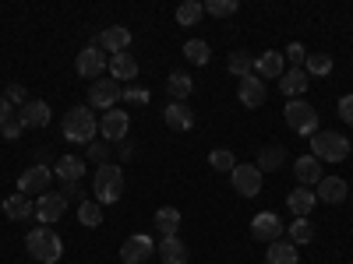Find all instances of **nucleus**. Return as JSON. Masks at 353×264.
<instances>
[{
  "mask_svg": "<svg viewBox=\"0 0 353 264\" xmlns=\"http://www.w3.org/2000/svg\"><path fill=\"white\" fill-rule=\"evenodd\" d=\"M25 247H28V254H32L39 264H57V261H61V254H64V240L57 236L50 226H36L25 236Z\"/></svg>",
  "mask_w": 353,
  "mask_h": 264,
  "instance_id": "1",
  "label": "nucleus"
},
{
  "mask_svg": "<svg viewBox=\"0 0 353 264\" xmlns=\"http://www.w3.org/2000/svg\"><path fill=\"white\" fill-rule=\"evenodd\" d=\"M99 131V120L92 116V106H71L64 116V138L74 144H92Z\"/></svg>",
  "mask_w": 353,
  "mask_h": 264,
  "instance_id": "2",
  "label": "nucleus"
},
{
  "mask_svg": "<svg viewBox=\"0 0 353 264\" xmlns=\"http://www.w3.org/2000/svg\"><path fill=\"white\" fill-rule=\"evenodd\" d=\"M92 194H96L99 204L121 201V194H124V169H121V166H113V162L99 166L96 176H92Z\"/></svg>",
  "mask_w": 353,
  "mask_h": 264,
  "instance_id": "3",
  "label": "nucleus"
},
{
  "mask_svg": "<svg viewBox=\"0 0 353 264\" xmlns=\"http://www.w3.org/2000/svg\"><path fill=\"white\" fill-rule=\"evenodd\" d=\"M311 155L318 162H343L350 155V138H343L336 131H318L311 138Z\"/></svg>",
  "mask_w": 353,
  "mask_h": 264,
  "instance_id": "4",
  "label": "nucleus"
},
{
  "mask_svg": "<svg viewBox=\"0 0 353 264\" xmlns=\"http://www.w3.org/2000/svg\"><path fill=\"white\" fill-rule=\"evenodd\" d=\"M283 116H286L290 131L307 134V138H314V134H318V109H314L311 102H304V99H290V102H286V109H283Z\"/></svg>",
  "mask_w": 353,
  "mask_h": 264,
  "instance_id": "5",
  "label": "nucleus"
},
{
  "mask_svg": "<svg viewBox=\"0 0 353 264\" xmlns=\"http://www.w3.org/2000/svg\"><path fill=\"white\" fill-rule=\"evenodd\" d=\"M233 180V190H237L241 197H258L261 194V169L254 162H237V169L230 173Z\"/></svg>",
  "mask_w": 353,
  "mask_h": 264,
  "instance_id": "6",
  "label": "nucleus"
},
{
  "mask_svg": "<svg viewBox=\"0 0 353 264\" xmlns=\"http://www.w3.org/2000/svg\"><path fill=\"white\" fill-rule=\"evenodd\" d=\"M121 81H113V78H99L88 85V106H96V109H113L117 102H121Z\"/></svg>",
  "mask_w": 353,
  "mask_h": 264,
  "instance_id": "7",
  "label": "nucleus"
},
{
  "mask_svg": "<svg viewBox=\"0 0 353 264\" xmlns=\"http://www.w3.org/2000/svg\"><path fill=\"white\" fill-rule=\"evenodd\" d=\"M283 232H286V226H283V219H279L276 212H258V215L251 219V236L261 240V243L283 240Z\"/></svg>",
  "mask_w": 353,
  "mask_h": 264,
  "instance_id": "8",
  "label": "nucleus"
},
{
  "mask_svg": "<svg viewBox=\"0 0 353 264\" xmlns=\"http://www.w3.org/2000/svg\"><path fill=\"white\" fill-rule=\"evenodd\" d=\"M88 46H99L106 56H117V53H128L131 50V28L124 25H113V28H103L99 39H92Z\"/></svg>",
  "mask_w": 353,
  "mask_h": 264,
  "instance_id": "9",
  "label": "nucleus"
},
{
  "mask_svg": "<svg viewBox=\"0 0 353 264\" xmlns=\"http://www.w3.org/2000/svg\"><path fill=\"white\" fill-rule=\"evenodd\" d=\"M74 67H78V74H81V78H88V81H99V74L110 67V56H106L99 46H85V50L78 53Z\"/></svg>",
  "mask_w": 353,
  "mask_h": 264,
  "instance_id": "10",
  "label": "nucleus"
},
{
  "mask_svg": "<svg viewBox=\"0 0 353 264\" xmlns=\"http://www.w3.org/2000/svg\"><path fill=\"white\" fill-rule=\"evenodd\" d=\"M128 131H131V116L124 113V109H106V116L99 120V134L110 141V144H121L124 138H128Z\"/></svg>",
  "mask_w": 353,
  "mask_h": 264,
  "instance_id": "11",
  "label": "nucleus"
},
{
  "mask_svg": "<svg viewBox=\"0 0 353 264\" xmlns=\"http://www.w3.org/2000/svg\"><path fill=\"white\" fill-rule=\"evenodd\" d=\"M64 212H68V197H64L61 190H46V194L36 201V219H39L43 226L61 222V219H64Z\"/></svg>",
  "mask_w": 353,
  "mask_h": 264,
  "instance_id": "12",
  "label": "nucleus"
},
{
  "mask_svg": "<svg viewBox=\"0 0 353 264\" xmlns=\"http://www.w3.org/2000/svg\"><path fill=\"white\" fill-rule=\"evenodd\" d=\"M50 180H53V169H46V166H32V169H25L21 176H18V194H25V197H32V194H46V187H50Z\"/></svg>",
  "mask_w": 353,
  "mask_h": 264,
  "instance_id": "13",
  "label": "nucleus"
},
{
  "mask_svg": "<svg viewBox=\"0 0 353 264\" xmlns=\"http://www.w3.org/2000/svg\"><path fill=\"white\" fill-rule=\"evenodd\" d=\"M149 254H156V243L145 236V232H134V236H128L124 247H121L124 264H141V261H149Z\"/></svg>",
  "mask_w": 353,
  "mask_h": 264,
  "instance_id": "14",
  "label": "nucleus"
},
{
  "mask_svg": "<svg viewBox=\"0 0 353 264\" xmlns=\"http://www.w3.org/2000/svg\"><path fill=\"white\" fill-rule=\"evenodd\" d=\"M14 116H18V124H21V127H46V124H50V102H43V99H28Z\"/></svg>",
  "mask_w": 353,
  "mask_h": 264,
  "instance_id": "15",
  "label": "nucleus"
},
{
  "mask_svg": "<svg viewBox=\"0 0 353 264\" xmlns=\"http://www.w3.org/2000/svg\"><path fill=\"white\" fill-rule=\"evenodd\" d=\"M318 201H325V204H343L350 197V187L343 176H321V184H318Z\"/></svg>",
  "mask_w": 353,
  "mask_h": 264,
  "instance_id": "16",
  "label": "nucleus"
},
{
  "mask_svg": "<svg viewBox=\"0 0 353 264\" xmlns=\"http://www.w3.org/2000/svg\"><path fill=\"white\" fill-rule=\"evenodd\" d=\"M307 81H311V78H307V71H304V67H290V71L279 78V92H283L286 99H301V96L307 92V88H311Z\"/></svg>",
  "mask_w": 353,
  "mask_h": 264,
  "instance_id": "17",
  "label": "nucleus"
},
{
  "mask_svg": "<svg viewBox=\"0 0 353 264\" xmlns=\"http://www.w3.org/2000/svg\"><path fill=\"white\" fill-rule=\"evenodd\" d=\"M163 120H166L170 131H191L194 127V109L188 102H170L163 109Z\"/></svg>",
  "mask_w": 353,
  "mask_h": 264,
  "instance_id": "18",
  "label": "nucleus"
},
{
  "mask_svg": "<svg viewBox=\"0 0 353 264\" xmlns=\"http://www.w3.org/2000/svg\"><path fill=\"white\" fill-rule=\"evenodd\" d=\"M254 74L265 81V78H283L286 74V60H283V53L276 50H265L261 56H254Z\"/></svg>",
  "mask_w": 353,
  "mask_h": 264,
  "instance_id": "19",
  "label": "nucleus"
},
{
  "mask_svg": "<svg viewBox=\"0 0 353 264\" xmlns=\"http://www.w3.org/2000/svg\"><path fill=\"white\" fill-rule=\"evenodd\" d=\"M4 215L14 219V222H32L36 219V204H32V197H25V194H11V197H4Z\"/></svg>",
  "mask_w": 353,
  "mask_h": 264,
  "instance_id": "20",
  "label": "nucleus"
},
{
  "mask_svg": "<svg viewBox=\"0 0 353 264\" xmlns=\"http://www.w3.org/2000/svg\"><path fill=\"white\" fill-rule=\"evenodd\" d=\"M53 176H61L64 184H81V176H85V159L78 155H61L53 166Z\"/></svg>",
  "mask_w": 353,
  "mask_h": 264,
  "instance_id": "21",
  "label": "nucleus"
},
{
  "mask_svg": "<svg viewBox=\"0 0 353 264\" xmlns=\"http://www.w3.org/2000/svg\"><path fill=\"white\" fill-rule=\"evenodd\" d=\"M293 176L301 180V187H318L321 184V162L314 159V155H301L297 162H293Z\"/></svg>",
  "mask_w": 353,
  "mask_h": 264,
  "instance_id": "22",
  "label": "nucleus"
},
{
  "mask_svg": "<svg viewBox=\"0 0 353 264\" xmlns=\"http://www.w3.org/2000/svg\"><path fill=\"white\" fill-rule=\"evenodd\" d=\"M286 204H290V212L297 215V219H307L311 212H314V204H318V197L307 190V187H293L290 194H286Z\"/></svg>",
  "mask_w": 353,
  "mask_h": 264,
  "instance_id": "23",
  "label": "nucleus"
},
{
  "mask_svg": "<svg viewBox=\"0 0 353 264\" xmlns=\"http://www.w3.org/2000/svg\"><path fill=\"white\" fill-rule=\"evenodd\" d=\"M237 92H241V102H244L248 109H258V106L265 102V85H261L258 74H248V78L237 85Z\"/></svg>",
  "mask_w": 353,
  "mask_h": 264,
  "instance_id": "24",
  "label": "nucleus"
},
{
  "mask_svg": "<svg viewBox=\"0 0 353 264\" xmlns=\"http://www.w3.org/2000/svg\"><path fill=\"white\" fill-rule=\"evenodd\" d=\"M163 264H188V247L181 236H163V243L156 247Z\"/></svg>",
  "mask_w": 353,
  "mask_h": 264,
  "instance_id": "25",
  "label": "nucleus"
},
{
  "mask_svg": "<svg viewBox=\"0 0 353 264\" xmlns=\"http://www.w3.org/2000/svg\"><path fill=\"white\" fill-rule=\"evenodd\" d=\"M110 71H113V81H134L138 78V60L131 53H117V56H110Z\"/></svg>",
  "mask_w": 353,
  "mask_h": 264,
  "instance_id": "26",
  "label": "nucleus"
},
{
  "mask_svg": "<svg viewBox=\"0 0 353 264\" xmlns=\"http://www.w3.org/2000/svg\"><path fill=\"white\" fill-rule=\"evenodd\" d=\"M283 162H286V148L283 144H265V148L258 152V169L261 173H272V169H283Z\"/></svg>",
  "mask_w": 353,
  "mask_h": 264,
  "instance_id": "27",
  "label": "nucleus"
},
{
  "mask_svg": "<svg viewBox=\"0 0 353 264\" xmlns=\"http://www.w3.org/2000/svg\"><path fill=\"white\" fill-rule=\"evenodd\" d=\"M265 261H269V264H297L301 254H297V247H293L290 240H276V243H269Z\"/></svg>",
  "mask_w": 353,
  "mask_h": 264,
  "instance_id": "28",
  "label": "nucleus"
},
{
  "mask_svg": "<svg viewBox=\"0 0 353 264\" xmlns=\"http://www.w3.org/2000/svg\"><path fill=\"white\" fill-rule=\"evenodd\" d=\"M166 92H170V102H184L191 92H194V81H191V74H170V81H166Z\"/></svg>",
  "mask_w": 353,
  "mask_h": 264,
  "instance_id": "29",
  "label": "nucleus"
},
{
  "mask_svg": "<svg viewBox=\"0 0 353 264\" xmlns=\"http://www.w3.org/2000/svg\"><path fill=\"white\" fill-rule=\"evenodd\" d=\"M78 222L88 226V229H99V226H103V204L92 201V197L81 201V204H78Z\"/></svg>",
  "mask_w": 353,
  "mask_h": 264,
  "instance_id": "30",
  "label": "nucleus"
},
{
  "mask_svg": "<svg viewBox=\"0 0 353 264\" xmlns=\"http://www.w3.org/2000/svg\"><path fill=\"white\" fill-rule=\"evenodd\" d=\"M205 14V4L201 0H184L181 8H176V25H184V28H194Z\"/></svg>",
  "mask_w": 353,
  "mask_h": 264,
  "instance_id": "31",
  "label": "nucleus"
},
{
  "mask_svg": "<svg viewBox=\"0 0 353 264\" xmlns=\"http://www.w3.org/2000/svg\"><path fill=\"white\" fill-rule=\"evenodd\" d=\"M226 67H230L233 78L244 81L248 74H254V56H251L248 50H237V53H230V64H226Z\"/></svg>",
  "mask_w": 353,
  "mask_h": 264,
  "instance_id": "32",
  "label": "nucleus"
},
{
  "mask_svg": "<svg viewBox=\"0 0 353 264\" xmlns=\"http://www.w3.org/2000/svg\"><path fill=\"white\" fill-rule=\"evenodd\" d=\"M152 222H156V229L163 232V236H176V229H181V212L176 208H159Z\"/></svg>",
  "mask_w": 353,
  "mask_h": 264,
  "instance_id": "33",
  "label": "nucleus"
},
{
  "mask_svg": "<svg viewBox=\"0 0 353 264\" xmlns=\"http://www.w3.org/2000/svg\"><path fill=\"white\" fill-rule=\"evenodd\" d=\"M314 240V222L311 219H293L290 222V243L301 247V243H311Z\"/></svg>",
  "mask_w": 353,
  "mask_h": 264,
  "instance_id": "34",
  "label": "nucleus"
},
{
  "mask_svg": "<svg viewBox=\"0 0 353 264\" xmlns=\"http://www.w3.org/2000/svg\"><path fill=\"white\" fill-rule=\"evenodd\" d=\"M184 56H188L191 64L205 67V64H209V56H212V50H209V43H205V39H188L184 43Z\"/></svg>",
  "mask_w": 353,
  "mask_h": 264,
  "instance_id": "35",
  "label": "nucleus"
},
{
  "mask_svg": "<svg viewBox=\"0 0 353 264\" xmlns=\"http://www.w3.org/2000/svg\"><path fill=\"white\" fill-rule=\"evenodd\" d=\"M304 71H307V78H325V74L332 71V56H325V53H311L307 60H304Z\"/></svg>",
  "mask_w": 353,
  "mask_h": 264,
  "instance_id": "36",
  "label": "nucleus"
},
{
  "mask_svg": "<svg viewBox=\"0 0 353 264\" xmlns=\"http://www.w3.org/2000/svg\"><path fill=\"white\" fill-rule=\"evenodd\" d=\"M237 0H205V14H212V18H230V14H237Z\"/></svg>",
  "mask_w": 353,
  "mask_h": 264,
  "instance_id": "37",
  "label": "nucleus"
},
{
  "mask_svg": "<svg viewBox=\"0 0 353 264\" xmlns=\"http://www.w3.org/2000/svg\"><path fill=\"white\" fill-rule=\"evenodd\" d=\"M209 166L219 169V173H233V169H237V159H233V152H226V148H216L209 155Z\"/></svg>",
  "mask_w": 353,
  "mask_h": 264,
  "instance_id": "38",
  "label": "nucleus"
},
{
  "mask_svg": "<svg viewBox=\"0 0 353 264\" xmlns=\"http://www.w3.org/2000/svg\"><path fill=\"white\" fill-rule=\"evenodd\" d=\"M110 152H113L110 141H92V144H88V155H92V162H99V166L110 162Z\"/></svg>",
  "mask_w": 353,
  "mask_h": 264,
  "instance_id": "39",
  "label": "nucleus"
},
{
  "mask_svg": "<svg viewBox=\"0 0 353 264\" xmlns=\"http://www.w3.org/2000/svg\"><path fill=\"white\" fill-rule=\"evenodd\" d=\"M283 60H290V67H297V64H304V60H307V50H304L301 43H290V46H286V53H283Z\"/></svg>",
  "mask_w": 353,
  "mask_h": 264,
  "instance_id": "40",
  "label": "nucleus"
},
{
  "mask_svg": "<svg viewBox=\"0 0 353 264\" xmlns=\"http://www.w3.org/2000/svg\"><path fill=\"white\" fill-rule=\"evenodd\" d=\"M4 99L14 106V109H21L25 102H28V92H25V88L21 85H8V92H4Z\"/></svg>",
  "mask_w": 353,
  "mask_h": 264,
  "instance_id": "41",
  "label": "nucleus"
},
{
  "mask_svg": "<svg viewBox=\"0 0 353 264\" xmlns=\"http://www.w3.org/2000/svg\"><path fill=\"white\" fill-rule=\"evenodd\" d=\"M21 131H25V127L18 124V116H11L8 124H0V134H4V141H18V138H21Z\"/></svg>",
  "mask_w": 353,
  "mask_h": 264,
  "instance_id": "42",
  "label": "nucleus"
},
{
  "mask_svg": "<svg viewBox=\"0 0 353 264\" xmlns=\"http://www.w3.org/2000/svg\"><path fill=\"white\" fill-rule=\"evenodd\" d=\"M121 99L124 102H149V92H145V88H124Z\"/></svg>",
  "mask_w": 353,
  "mask_h": 264,
  "instance_id": "43",
  "label": "nucleus"
},
{
  "mask_svg": "<svg viewBox=\"0 0 353 264\" xmlns=\"http://www.w3.org/2000/svg\"><path fill=\"white\" fill-rule=\"evenodd\" d=\"M339 116H343L346 124H353V96H343L339 99Z\"/></svg>",
  "mask_w": 353,
  "mask_h": 264,
  "instance_id": "44",
  "label": "nucleus"
},
{
  "mask_svg": "<svg viewBox=\"0 0 353 264\" xmlns=\"http://www.w3.org/2000/svg\"><path fill=\"white\" fill-rule=\"evenodd\" d=\"M61 194H64L68 201H71V197H78V201H88V197H85V190H81V184H64V190H61Z\"/></svg>",
  "mask_w": 353,
  "mask_h": 264,
  "instance_id": "45",
  "label": "nucleus"
},
{
  "mask_svg": "<svg viewBox=\"0 0 353 264\" xmlns=\"http://www.w3.org/2000/svg\"><path fill=\"white\" fill-rule=\"evenodd\" d=\"M14 113H18V109H14V106H11V102L4 99V96H0V124H8V120H11Z\"/></svg>",
  "mask_w": 353,
  "mask_h": 264,
  "instance_id": "46",
  "label": "nucleus"
},
{
  "mask_svg": "<svg viewBox=\"0 0 353 264\" xmlns=\"http://www.w3.org/2000/svg\"><path fill=\"white\" fill-rule=\"evenodd\" d=\"M350 264H353V261H350Z\"/></svg>",
  "mask_w": 353,
  "mask_h": 264,
  "instance_id": "47",
  "label": "nucleus"
}]
</instances>
